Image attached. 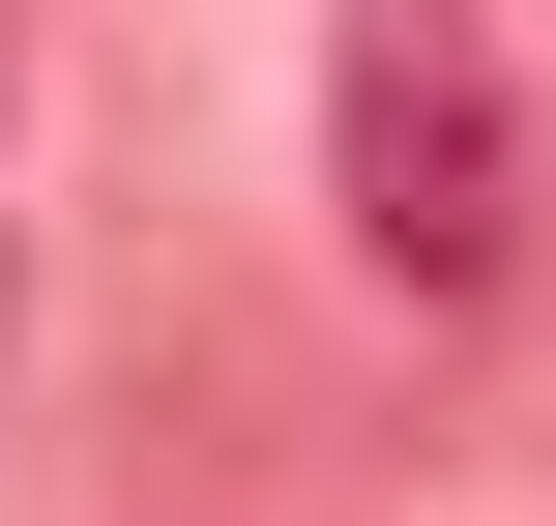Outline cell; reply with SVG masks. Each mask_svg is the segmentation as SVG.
I'll return each mask as SVG.
<instances>
[{
    "mask_svg": "<svg viewBox=\"0 0 556 526\" xmlns=\"http://www.w3.org/2000/svg\"><path fill=\"white\" fill-rule=\"evenodd\" d=\"M323 205H352L381 293H498L528 264V88H498L469 0H352L323 29Z\"/></svg>",
    "mask_w": 556,
    "mask_h": 526,
    "instance_id": "cell-1",
    "label": "cell"
}]
</instances>
